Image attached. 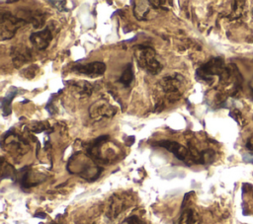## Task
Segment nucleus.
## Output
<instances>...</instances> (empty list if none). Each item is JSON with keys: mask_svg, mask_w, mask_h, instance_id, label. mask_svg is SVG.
<instances>
[{"mask_svg": "<svg viewBox=\"0 0 253 224\" xmlns=\"http://www.w3.org/2000/svg\"><path fill=\"white\" fill-rule=\"evenodd\" d=\"M72 71L89 77H99L106 71V64L102 61H94L84 64H77L71 68Z\"/></svg>", "mask_w": 253, "mask_h": 224, "instance_id": "7", "label": "nucleus"}, {"mask_svg": "<svg viewBox=\"0 0 253 224\" xmlns=\"http://www.w3.org/2000/svg\"><path fill=\"white\" fill-rule=\"evenodd\" d=\"M48 128V124L42 123V122H37V123H33V125L31 126V130L33 132H42L44 131Z\"/></svg>", "mask_w": 253, "mask_h": 224, "instance_id": "16", "label": "nucleus"}, {"mask_svg": "<svg viewBox=\"0 0 253 224\" xmlns=\"http://www.w3.org/2000/svg\"><path fill=\"white\" fill-rule=\"evenodd\" d=\"M25 14L27 15L26 22L32 23L34 28H40L44 23V14L39 11H29Z\"/></svg>", "mask_w": 253, "mask_h": 224, "instance_id": "15", "label": "nucleus"}, {"mask_svg": "<svg viewBox=\"0 0 253 224\" xmlns=\"http://www.w3.org/2000/svg\"><path fill=\"white\" fill-rule=\"evenodd\" d=\"M182 84L183 77L178 74L165 76L159 81V86L164 92L166 100L170 102H174V100H178L181 97Z\"/></svg>", "mask_w": 253, "mask_h": 224, "instance_id": "3", "label": "nucleus"}, {"mask_svg": "<svg viewBox=\"0 0 253 224\" xmlns=\"http://www.w3.org/2000/svg\"><path fill=\"white\" fill-rule=\"evenodd\" d=\"M117 108L112 106L106 100H99L95 102L89 109V114L92 118L112 117L116 114Z\"/></svg>", "mask_w": 253, "mask_h": 224, "instance_id": "6", "label": "nucleus"}, {"mask_svg": "<svg viewBox=\"0 0 253 224\" xmlns=\"http://www.w3.org/2000/svg\"><path fill=\"white\" fill-rule=\"evenodd\" d=\"M127 208V198L125 194H114L111 197V202L108 210V216L115 219L120 213Z\"/></svg>", "mask_w": 253, "mask_h": 224, "instance_id": "9", "label": "nucleus"}, {"mask_svg": "<svg viewBox=\"0 0 253 224\" xmlns=\"http://www.w3.org/2000/svg\"><path fill=\"white\" fill-rule=\"evenodd\" d=\"M18 89L15 87H11L10 91L6 94V96L1 100V108L4 115H9L11 113V104L13 98L17 95Z\"/></svg>", "mask_w": 253, "mask_h": 224, "instance_id": "12", "label": "nucleus"}, {"mask_svg": "<svg viewBox=\"0 0 253 224\" xmlns=\"http://www.w3.org/2000/svg\"><path fill=\"white\" fill-rule=\"evenodd\" d=\"M135 57L138 65L148 74L157 75L162 70V65L156 56L155 50L149 45H137Z\"/></svg>", "mask_w": 253, "mask_h": 224, "instance_id": "1", "label": "nucleus"}, {"mask_svg": "<svg viewBox=\"0 0 253 224\" xmlns=\"http://www.w3.org/2000/svg\"><path fill=\"white\" fill-rule=\"evenodd\" d=\"M125 224H146V223L144 221H142L138 216L132 215V216L127 217L125 220Z\"/></svg>", "mask_w": 253, "mask_h": 224, "instance_id": "17", "label": "nucleus"}, {"mask_svg": "<svg viewBox=\"0 0 253 224\" xmlns=\"http://www.w3.org/2000/svg\"><path fill=\"white\" fill-rule=\"evenodd\" d=\"M70 85L76 90V92H78V94L80 96H90L92 94L93 91V86L91 85V83L87 82V81H70Z\"/></svg>", "mask_w": 253, "mask_h": 224, "instance_id": "13", "label": "nucleus"}, {"mask_svg": "<svg viewBox=\"0 0 253 224\" xmlns=\"http://www.w3.org/2000/svg\"><path fill=\"white\" fill-rule=\"evenodd\" d=\"M2 144L6 145L7 147H9L11 150H13L16 153H26L29 144L27 142V140L22 137L21 135L17 134L16 132L11 130H8L2 138Z\"/></svg>", "mask_w": 253, "mask_h": 224, "instance_id": "5", "label": "nucleus"}, {"mask_svg": "<svg viewBox=\"0 0 253 224\" xmlns=\"http://www.w3.org/2000/svg\"><path fill=\"white\" fill-rule=\"evenodd\" d=\"M11 56L15 66L18 67L29 61L32 57V53L26 46H15L11 50Z\"/></svg>", "mask_w": 253, "mask_h": 224, "instance_id": "10", "label": "nucleus"}, {"mask_svg": "<svg viewBox=\"0 0 253 224\" xmlns=\"http://www.w3.org/2000/svg\"><path fill=\"white\" fill-rule=\"evenodd\" d=\"M26 20L11 12L1 13L0 19V37L1 40L12 38L17 31L26 24Z\"/></svg>", "mask_w": 253, "mask_h": 224, "instance_id": "2", "label": "nucleus"}, {"mask_svg": "<svg viewBox=\"0 0 253 224\" xmlns=\"http://www.w3.org/2000/svg\"><path fill=\"white\" fill-rule=\"evenodd\" d=\"M134 79V73H133V68H132V63L129 62L124 69L121 77L119 78L118 82L123 84L125 87H128L131 82Z\"/></svg>", "mask_w": 253, "mask_h": 224, "instance_id": "14", "label": "nucleus"}, {"mask_svg": "<svg viewBox=\"0 0 253 224\" xmlns=\"http://www.w3.org/2000/svg\"><path fill=\"white\" fill-rule=\"evenodd\" d=\"M154 145L165 148L166 150L171 152L177 159H179L180 161H183L187 165H191L192 163H194L190 149H188L187 147H185L184 145H182L176 141L164 139V140L155 142Z\"/></svg>", "mask_w": 253, "mask_h": 224, "instance_id": "4", "label": "nucleus"}, {"mask_svg": "<svg viewBox=\"0 0 253 224\" xmlns=\"http://www.w3.org/2000/svg\"><path fill=\"white\" fill-rule=\"evenodd\" d=\"M183 210L180 215L178 224H201L199 213L193 207L182 206Z\"/></svg>", "mask_w": 253, "mask_h": 224, "instance_id": "11", "label": "nucleus"}, {"mask_svg": "<svg viewBox=\"0 0 253 224\" xmlns=\"http://www.w3.org/2000/svg\"><path fill=\"white\" fill-rule=\"evenodd\" d=\"M51 224H56V223H51Z\"/></svg>", "mask_w": 253, "mask_h": 224, "instance_id": "18", "label": "nucleus"}, {"mask_svg": "<svg viewBox=\"0 0 253 224\" xmlns=\"http://www.w3.org/2000/svg\"><path fill=\"white\" fill-rule=\"evenodd\" d=\"M51 40H52V34L48 28L32 33L30 36L31 43L39 50L45 49L49 45Z\"/></svg>", "mask_w": 253, "mask_h": 224, "instance_id": "8", "label": "nucleus"}]
</instances>
